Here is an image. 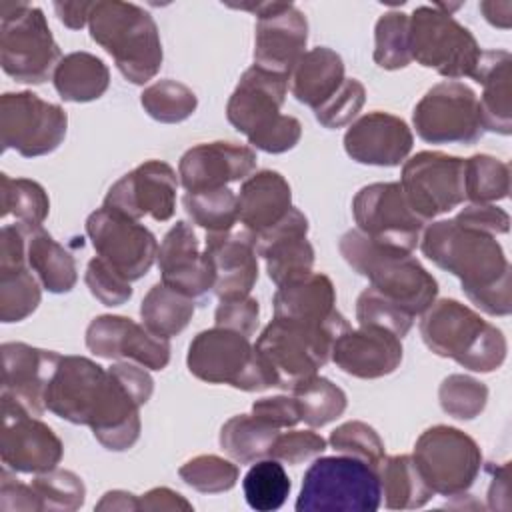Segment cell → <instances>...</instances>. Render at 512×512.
I'll list each match as a JSON object with an SVG mask.
<instances>
[{
	"label": "cell",
	"mask_w": 512,
	"mask_h": 512,
	"mask_svg": "<svg viewBox=\"0 0 512 512\" xmlns=\"http://www.w3.org/2000/svg\"><path fill=\"white\" fill-rule=\"evenodd\" d=\"M0 350L2 402L12 404L32 416H42L46 410L44 394L60 362V354L24 342H4Z\"/></svg>",
	"instance_id": "cell-22"
},
{
	"label": "cell",
	"mask_w": 512,
	"mask_h": 512,
	"mask_svg": "<svg viewBox=\"0 0 512 512\" xmlns=\"http://www.w3.org/2000/svg\"><path fill=\"white\" fill-rule=\"evenodd\" d=\"M402 338L380 326H360L342 332L330 350V360L346 374L374 380L392 374L402 362Z\"/></svg>",
	"instance_id": "cell-27"
},
{
	"label": "cell",
	"mask_w": 512,
	"mask_h": 512,
	"mask_svg": "<svg viewBox=\"0 0 512 512\" xmlns=\"http://www.w3.org/2000/svg\"><path fill=\"white\" fill-rule=\"evenodd\" d=\"M374 62L384 70H400L412 62L408 14L390 10L378 18L374 28Z\"/></svg>",
	"instance_id": "cell-45"
},
{
	"label": "cell",
	"mask_w": 512,
	"mask_h": 512,
	"mask_svg": "<svg viewBox=\"0 0 512 512\" xmlns=\"http://www.w3.org/2000/svg\"><path fill=\"white\" fill-rule=\"evenodd\" d=\"M358 230L372 242L404 252L420 244L426 222L410 208L400 182H374L360 188L352 200Z\"/></svg>",
	"instance_id": "cell-15"
},
{
	"label": "cell",
	"mask_w": 512,
	"mask_h": 512,
	"mask_svg": "<svg viewBox=\"0 0 512 512\" xmlns=\"http://www.w3.org/2000/svg\"><path fill=\"white\" fill-rule=\"evenodd\" d=\"M186 364L192 376L208 384H228L244 392L274 388L272 376L250 338L220 326L202 330L192 338Z\"/></svg>",
	"instance_id": "cell-9"
},
{
	"label": "cell",
	"mask_w": 512,
	"mask_h": 512,
	"mask_svg": "<svg viewBox=\"0 0 512 512\" xmlns=\"http://www.w3.org/2000/svg\"><path fill=\"white\" fill-rule=\"evenodd\" d=\"M32 488L40 500V510H78L86 500V486L78 474L72 470L54 468L36 474Z\"/></svg>",
	"instance_id": "cell-47"
},
{
	"label": "cell",
	"mask_w": 512,
	"mask_h": 512,
	"mask_svg": "<svg viewBox=\"0 0 512 512\" xmlns=\"http://www.w3.org/2000/svg\"><path fill=\"white\" fill-rule=\"evenodd\" d=\"M420 250L460 280L462 292L476 308L490 316L512 312V268L496 236L446 218L424 228Z\"/></svg>",
	"instance_id": "cell-2"
},
{
	"label": "cell",
	"mask_w": 512,
	"mask_h": 512,
	"mask_svg": "<svg viewBox=\"0 0 512 512\" xmlns=\"http://www.w3.org/2000/svg\"><path fill=\"white\" fill-rule=\"evenodd\" d=\"M480 12L484 14L486 22H490L496 28L508 30L512 26V2H496V0H486L480 2Z\"/></svg>",
	"instance_id": "cell-61"
},
{
	"label": "cell",
	"mask_w": 512,
	"mask_h": 512,
	"mask_svg": "<svg viewBox=\"0 0 512 512\" xmlns=\"http://www.w3.org/2000/svg\"><path fill=\"white\" fill-rule=\"evenodd\" d=\"M290 392L300 408V420L310 428H322L334 422L344 414L348 404L344 390L318 374L296 384Z\"/></svg>",
	"instance_id": "cell-38"
},
{
	"label": "cell",
	"mask_w": 512,
	"mask_h": 512,
	"mask_svg": "<svg viewBox=\"0 0 512 512\" xmlns=\"http://www.w3.org/2000/svg\"><path fill=\"white\" fill-rule=\"evenodd\" d=\"M460 224L488 232L492 236L506 234L510 230V216L496 204H468L456 216Z\"/></svg>",
	"instance_id": "cell-55"
},
{
	"label": "cell",
	"mask_w": 512,
	"mask_h": 512,
	"mask_svg": "<svg viewBox=\"0 0 512 512\" xmlns=\"http://www.w3.org/2000/svg\"><path fill=\"white\" fill-rule=\"evenodd\" d=\"M186 214L206 234L230 232L238 222V196L228 188L186 192L182 198Z\"/></svg>",
	"instance_id": "cell-42"
},
{
	"label": "cell",
	"mask_w": 512,
	"mask_h": 512,
	"mask_svg": "<svg viewBox=\"0 0 512 512\" xmlns=\"http://www.w3.org/2000/svg\"><path fill=\"white\" fill-rule=\"evenodd\" d=\"M0 456L12 472L42 474L60 464L64 444L38 416L2 402Z\"/></svg>",
	"instance_id": "cell-20"
},
{
	"label": "cell",
	"mask_w": 512,
	"mask_h": 512,
	"mask_svg": "<svg viewBox=\"0 0 512 512\" xmlns=\"http://www.w3.org/2000/svg\"><path fill=\"white\" fill-rule=\"evenodd\" d=\"M0 64L22 84H42L62 60L60 48L40 8L24 2H0Z\"/></svg>",
	"instance_id": "cell-8"
},
{
	"label": "cell",
	"mask_w": 512,
	"mask_h": 512,
	"mask_svg": "<svg viewBox=\"0 0 512 512\" xmlns=\"http://www.w3.org/2000/svg\"><path fill=\"white\" fill-rule=\"evenodd\" d=\"M52 82L62 100L92 102L108 90L110 70L90 52H70L54 68Z\"/></svg>",
	"instance_id": "cell-34"
},
{
	"label": "cell",
	"mask_w": 512,
	"mask_h": 512,
	"mask_svg": "<svg viewBox=\"0 0 512 512\" xmlns=\"http://www.w3.org/2000/svg\"><path fill=\"white\" fill-rule=\"evenodd\" d=\"M346 80L344 62L338 52L326 46H316L302 54L288 74L292 96L312 110L328 102Z\"/></svg>",
	"instance_id": "cell-32"
},
{
	"label": "cell",
	"mask_w": 512,
	"mask_h": 512,
	"mask_svg": "<svg viewBox=\"0 0 512 512\" xmlns=\"http://www.w3.org/2000/svg\"><path fill=\"white\" fill-rule=\"evenodd\" d=\"M382 504L378 470L352 456L316 458L304 472L298 512L346 510L374 512Z\"/></svg>",
	"instance_id": "cell-7"
},
{
	"label": "cell",
	"mask_w": 512,
	"mask_h": 512,
	"mask_svg": "<svg viewBox=\"0 0 512 512\" xmlns=\"http://www.w3.org/2000/svg\"><path fill=\"white\" fill-rule=\"evenodd\" d=\"M50 212L46 190L28 178L0 174V216L16 218L26 226H42Z\"/></svg>",
	"instance_id": "cell-41"
},
{
	"label": "cell",
	"mask_w": 512,
	"mask_h": 512,
	"mask_svg": "<svg viewBox=\"0 0 512 512\" xmlns=\"http://www.w3.org/2000/svg\"><path fill=\"white\" fill-rule=\"evenodd\" d=\"M400 186L410 208L430 222L466 200L464 158L436 150L418 152L404 160Z\"/></svg>",
	"instance_id": "cell-16"
},
{
	"label": "cell",
	"mask_w": 512,
	"mask_h": 512,
	"mask_svg": "<svg viewBox=\"0 0 512 512\" xmlns=\"http://www.w3.org/2000/svg\"><path fill=\"white\" fill-rule=\"evenodd\" d=\"M414 136L408 124L388 112L374 110L360 116L344 134L346 154L368 166H400L412 150Z\"/></svg>",
	"instance_id": "cell-26"
},
{
	"label": "cell",
	"mask_w": 512,
	"mask_h": 512,
	"mask_svg": "<svg viewBox=\"0 0 512 512\" xmlns=\"http://www.w3.org/2000/svg\"><path fill=\"white\" fill-rule=\"evenodd\" d=\"M492 480L488 488V506L492 510H506L510 508V462L502 466H492Z\"/></svg>",
	"instance_id": "cell-59"
},
{
	"label": "cell",
	"mask_w": 512,
	"mask_h": 512,
	"mask_svg": "<svg viewBox=\"0 0 512 512\" xmlns=\"http://www.w3.org/2000/svg\"><path fill=\"white\" fill-rule=\"evenodd\" d=\"M280 428L272 426L256 414H238L220 428V448L238 464H254L268 458Z\"/></svg>",
	"instance_id": "cell-36"
},
{
	"label": "cell",
	"mask_w": 512,
	"mask_h": 512,
	"mask_svg": "<svg viewBox=\"0 0 512 512\" xmlns=\"http://www.w3.org/2000/svg\"><path fill=\"white\" fill-rule=\"evenodd\" d=\"M334 336L290 320L272 318L260 332L254 350L268 368L274 388L292 390L296 384L316 376L330 360Z\"/></svg>",
	"instance_id": "cell-11"
},
{
	"label": "cell",
	"mask_w": 512,
	"mask_h": 512,
	"mask_svg": "<svg viewBox=\"0 0 512 512\" xmlns=\"http://www.w3.org/2000/svg\"><path fill=\"white\" fill-rule=\"evenodd\" d=\"M252 146L236 142H204L188 148L178 162V178L186 192L224 188L246 180L256 168Z\"/></svg>",
	"instance_id": "cell-24"
},
{
	"label": "cell",
	"mask_w": 512,
	"mask_h": 512,
	"mask_svg": "<svg viewBox=\"0 0 512 512\" xmlns=\"http://www.w3.org/2000/svg\"><path fill=\"white\" fill-rule=\"evenodd\" d=\"M412 458L432 492L442 496H462L482 468L476 440L446 424L426 428L414 444Z\"/></svg>",
	"instance_id": "cell-12"
},
{
	"label": "cell",
	"mask_w": 512,
	"mask_h": 512,
	"mask_svg": "<svg viewBox=\"0 0 512 512\" xmlns=\"http://www.w3.org/2000/svg\"><path fill=\"white\" fill-rule=\"evenodd\" d=\"M92 6L94 2H54L58 20L70 30H80L88 24Z\"/></svg>",
	"instance_id": "cell-60"
},
{
	"label": "cell",
	"mask_w": 512,
	"mask_h": 512,
	"mask_svg": "<svg viewBox=\"0 0 512 512\" xmlns=\"http://www.w3.org/2000/svg\"><path fill=\"white\" fill-rule=\"evenodd\" d=\"M90 38L112 58L132 84H146L162 66V42L150 12L132 2H94L88 18Z\"/></svg>",
	"instance_id": "cell-5"
},
{
	"label": "cell",
	"mask_w": 512,
	"mask_h": 512,
	"mask_svg": "<svg viewBox=\"0 0 512 512\" xmlns=\"http://www.w3.org/2000/svg\"><path fill=\"white\" fill-rule=\"evenodd\" d=\"M328 442L336 452L358 458L376 470L386 458L384 442L378 432L360 420L340 424L336 430H332Z\"/></svg>",
	"instance_id": "cell-50"
},
{
	"label": "cell",
	"mask_w": 512,
	"mask_h": 512,
	"mask_svg": "<svg viewBox=\"0 0 512 512\" xmlns=\"http://www.w3.org/2000/svg\"><path fill=\"white\" fill-rule=\"evenodd\" d=\"M272 306L274 318L328 332L334 340L350 328L346 318L336 310L334 284L322 272H310L278 286Z\"/></svg>",
	"instance_id": "cell-23"
},
{
	"label": "cell",
	"mask_w": 512,
	"mask_h": 512,
	"mask_svg": "<svg viewBox=\"0 0 512 512\" xmlns=\"http://www.w3.org/2000/svg\"><path fill=\"white\" fill-rule=\"evenodd\" d=\"M26 262L42 288L52 294H64L76 286L78 270L74 256L42 226H28Z\"/></svg>",
	"instance_id": "cell-33"
},
{
	"label": "cell",
	"mask_w": 512,
	"mask_h": 512,
	"mask_svg": "<svg viewBox=\"0 0 512 512\" xmlns=\"http://www.w3.org/2000/svg\"><path fill=\"white\" fill-rule=\"evenodd\" d=\"M178 476L202 494H220L236 486L240 470L234 462L216 454H200L178 468Z\"/></svg>",
	"instance_id": "cell-46"
},
{
	"label": "cell",
	"mask_w": 512,
	"mask_h": 512,
	"mask_svg": "<svg viewBox=\"0 0 512 512\" xmlns=\"http://www.w3.org/2000/svg\"><path fill=\"white\" fill-rule=\"evenodd\" d=\"M290 488L292 482L284 466L274 458L256 460L242 480L244 498L248 506L258 512L278 510L286 502Z\"/></svg>",
	"instance_id": "cell-40"
},
{
	"label": "cell",
	"mask_w": 512,
	"mask_h": 512,
	"mask_svg": "<svg viewBox=\"0 0 512 512\" xmlns=\"http://www.w3.org/2000/svg\"><path fill=\"white\" fill-rule=\"evenodd\" d=\"M138 510L144 512H162V510H192V504L178 492L166 488V486H158L148 490L146 494L138 496Z\"/></svg>",
	"instance_id": "cell-58"
},
{
	"label": "cell",
	"mask_w": 512,
	"mask_h": 512,
	"mask_svg": "<svg viewBox=\"0 0 512 512\" xmlns=\"http://www.w3.org/2000/svg\"><path fill=\"white\" fill-rule=\"evenodd\" d=\"M440 408L458 420H474L482 414L488 402V388L484 382L466 376L450 374L438 388Z\"/></svg>",
	"instance_id": "cell-48"
},
{
	"label": "cell",
	"mask_w": 512,
	"mask_h": 512,
	"mask_svg": "<svg viewBox=\"0 0 512 512\" xmlns=\"http://www.w3.org/2000/svg\"><path fill=\"white\" fill-rule=\"evenodd\" d=\"M66 128L64 108L34 92H6L0 98L2 150H16L24 158L50 154L62 144Z\"/></svg>",
	"instance_id": "cell-14"
},
{
	"label": "cell",
	"mask_w": 512,
	"mask_h": 512,
	"mask_svg": "<svg viewBox=\"0 0 512 512\" xmlns=\"http://www.w3.org/2000/svg\"><path fill=\"white\" fill-rule=\"evenodd\" d=\"M0 508L10 510H40V500L32 484H22L10 476L8 468L0 474Z\"/></svg>",
	"instance_id": "cell-57"
},
{
	"label": "cell",
	"mask_w": 512,
	"mask_h": 512,
	"mask_svg": "<svg viewBox=\"0 0 512 512\" xmlns=\"http://www.w3.org/2000/svg\"><path fill=\"white\" fill-rule=\"evenodd\" d=\"M408 18L412 60L448 80L472 78L476 74L484 50L452 14L434 4L414 8Z\"/></svg>",
	"instance_id": "cell-10"
},
{
	"label": "cell",
	"mask_w": 512,
	"mask_h": 512,
	"mask_svg": "<svg viewBox=\"0 0 512 512\" xmlns=\"http://www.w3.org/2000/svg\"><path fill=\"white\" fill-rule=\"evenodd\" d=\"M328 442L314 430H290L280 432L272 444L270 458L286 462V464H302L320 456L326 450Z\"/></svg>",
	"instance_id": "cell-53"
},
{
	"label": "cell",
	"mask_w": 512,
	"mask_h": 512,
	"mask_svg": "<svg viewBox=\"0 0 512 512\" xmlns=\"http://www.w3.org/2000/svg\"><path fill=\"white\" fill-rule=\"evenodd\" d=\"M206 256L214 268V294L218 298L248 296L258 280L256 236L242 230L206 234Z\"/></svg>",
	"instance_id": "cell-29"
},
{
	"label": "cell",
	"mask_w": 512,
	"mask_h": 512,
	"mask_svg": "<svg viewBox=\"0 0 512 512\" xmlns=\"http://www.w3.org/2000/svg\"><path fill=\"white\" fill-rule=\"evenodd\" d=\"M232 8L256 14L254 64L288 76L302 58L308 42V20L290 2L236 4Z\"/></svg>",
	"instance_id": "cell-18"
},
{
	"label": "cell",
	"mask_w": 512,
	"mask_h": 512,
	"mask_svg": "<svg viewBox=\"0 0 512 512\" xmlns=\"http://www.w3.org/2000/svg\"><path fill=\"white\" fill-rule=\"evenodd\" d=\"M86 348L98 358L136 362L148 370H164L170 362V340L128 316H96L86 328Z\"/></svg>",
	"instance_id": "cell-21"
},
{
	"label": "cell",
	"mask_w": 512,
	"mask_h": 512,
	"mask_svg": "<svg viewBox=\"0 0 512 512\" xmlns=\"http://www.w3.org/2000/svg\"><path fill=\"white\" fill-rule=\"evenodd\" d=\"M338 248L356 274L368 278L374 290L410 314H422L436 300L438 282L412 252L380 246L358 228L348 230L340 238Z\"/></svg>",
	"instance_id": "cell-6"
},
{
	"label": "cell",
	"mask_w": 512,
	"mask_h": 512,
	"mask_svg": "<svg viewBox=\"0 0 512 512\" xmlns=\"http://www.w3.org/2000/svg\"><path fill=\"white\" fill-rule=\"evenodd\" d=\"M260 306L258 300L248 296H230L218 298V306L214 312V326L234 330L242 336H252L258 328Z\"/></svg>",
	"instance_id": "cell-54"
},
{
	"label": "cell",
	"mask_w": 512,
	"mask_h": 512,
	"mask_svg": "<svg viewBox=\"0 0 512 512\" xmlns=\"http://www.w3.org/2000/svg\"><path fill=\"white\" fill-rule=\"evenodd\" d=\"M414 318H416L414 314H410L406 308L386 298L372 286L364 288L358 294L356 320L360 326H380L390 330L398 338H404L410 332Z\"/></svg>",
	"instance_id": "cell-49"
},
{
	"label": "cell",
	"mask_w": 512,
	"mask_h": 512,
	"mask_svg": "<svg viewBox=\"0 0 512 512\" xmlns=\"http://www.w3.org/2000/svg\"><path fill=\"white\" fill-rule=\"evenodd\" d=\"M252 414L264 418L276 428H294L300 422V408L294 396H268L252 404Z\"/></svg>",
	"instance_id": "cell-56"
},
{
	"label": "cell",
	"mask_w": 512,
	"mask_h": 512,
	"mask_svg": "<svg viewBox=\"0 0 512 512\" xmlns=\"http://www.w3.org/2000/svg\"><path fill=\"white\" fill-rule=\"evenodd\" d=\"M86 234L96 256L110 264L128 282L146 276L156 262V236L140 224L106 206L94 210L86 218Z\"/></svg>",
	"instance_id": "cell-17"
},
{
	"label": "cell",
	"mask_w": 512,
	"mask_h": 512,
	"mask_svg": "<svg viewBox=\"0 0 512 512\" xmlns=\"http://www.w3.org/2000/svg\"><path fill=\"white\" fill-rule=\"evenodd\" d=\"M472 80L484 86L478 100L484 130L512 134V56L506 50H484Z\"/></svg>",
	"instance_id": "cell-31"
},
{
	"label": "cell",
	"mask_w": 512,
	"mask_h": 512,
	"mask_svg": "<svg viewBox=\"0 0 512 512\" xmlns=\"http://www.w3.org/2000/svg\"><path fill=\"white\" fill-rule=\"evenodd\" d=\"M152 390V376L136 362L104 368L86 356H60L44 404L58 418L90 426L106 450L122 452L140 438V406Z\"/></svg>",
	"instance_id": "cell-1"
},
{
	"label": "cell",
	"mask_w": 512,
	"mask_h": 512,
	"mask_svg": "<svg viewBox=\"0 0 512 512\" xmlns=\"http://www.w3.org/2000/svg\"><path fill=\"white\" fill-rule=\"evenodd\" d=\"M176 190L174 168L162 160H146L108 188L102 206L134 220L150 216L166 222L176 212Z\"/></svg>",
	"instance_id": "cell-19"
},
{
	"label": "cell",
	"mask_w": 512,
	"mask_h": 512,
	"mask_svg": "<svg viewBox=\"0 0 512 512\" xmlns=\"http://www.w3.org/2000/svg\"><path fill=\"white\" fill-rule=\"evenodd\" d=\"M42 284L26 266L0 270V320L4 324L28 318L40 304Z\"/></svg>",
	"instance_id": "cell-44"
},
{
	"label": "cell",
	"mask_w": 512,
	"mask_h": 512,
	"mask_svg": "<svg viewBox=\"0 0 512 512\" xmlns=\"http://www.w3.org/2000/svg\"><path fill=\"white\" fill-rule=\"evenodd\" d=\"M420 336L436 356L482 374L498 370L508 352L502 330L454 298L434 300L422 312Z\"/></svg>",
	"instance_id": "cell-4"
},
{
	"label": "cell",
	"mask_w": 512,
	"mask_h": 512,
	"mask_svg": "<svg viewBox=\"0 0 512 512\" xmlns=\"http://www.w3.org/2000/svg\"><path fill=\"white\" fill-rule=\"evenodd\" d=\"M140 104L156 122L178 124L196 112L198 98L186 84L164 78L142 90Z\"/></svg>",
	"instance_id": "cell-43"
},
{
	"label": "cell",
	"mask_w": 512,
	"mask_h": 512,
	"mask_svg": "<svg viewBox=\"0 0 512 512\" xmlns=\"http://www.w3.org/2000/svg\"><path fill=\"white\" fill-rule=\"evenodd\" d=\"M366 102V88L360 80L356 78H346L340 86V90L324 102L320 108L314 110L316 120L324 128H342L352 124V120L358 116Z\"/></svg>",
	"instance_id": "cell-51"
},
{
	"label": "cell",
	"mask_w": 512,
	"mask_h": 512,
	"mask_svg": "<svg viewBox=\"0 0 512 512\" xmlns=\"http://www.w3.org/2000/svg\"><path fill=\"white\" fill-rule=\"evenodd\" d=\"M96 510H138V496L126 490H110L96 504Z\"/></svg>",
	"instance_id": "cell-62"
},
{
	"label": "cell",
	"mask_w": 512,
	"mask_h": 512,
	"mask_svg": "<svg viewBox=\"0 0 512 512\" xmlns=\"http://www.w3.org/2000/svg\"><path fill=\"white\" fill-rule=\"evenodd\" d=\"M378 478L384 504L390 510L422 508L434 496L432 488L416 468L414 458L408 454L386 456L378 466Z\"/></svg>",
	"instance_id": "cell-35"
},
{
	"label": "cell",
	"mask_w": 512,
	"mask_h": 512,
	"mask_svg": "<svg viewBox=\"0 0 512 512\" xmlns=\"http://www.w3.org/2000/svg\"><path fill=\"white\" fill-rule=\"evenodd\" d=\"M286 94L288 76L252 64L228 98L226 118L250 146L268 154L288 152L300 142L302 124L280 112Z\"/></svg>",
	"instance_id": "cell-3"
},
{
	"label": "cell",
	"mask_w": 512,
	"mask_h": 512,
	"mask_svg": "<svg viewBox=\"0 0 512 512\" xmlns=\"http://www.w3.org/2000/svg\"><path fill=\"white\" fill-rule=\"evenodd\" d=\"M292 210L288 180L276 170L250 174L238 192V220L254 236L276 226Z\"/></svg>",
	"instance_id": "cell-30"
},
{
	"label": "cell",
	"mask_w": 512,
	"mask_h": 512,
	"mask_svg": "<svg viewBox=\"0 0 512 512\" xmlns=\"http://www.w3.org/2000/svg\"><path fill=\"white\" fill-rule=\"evenodd\" d=\"M162 282L192 300L214 290V268L206 252L200 250L192 226L178 220L162 238L156 254Z\"/></svg>",
	"instance_id": "cell-25"
},
{
	"label": "cell",
	"mask_w": 512,
	"mask_h": 512,
	"mask_svg": "<svg viewBox=\"0 0 512 512\" xmlns=\"http://www.w3.org/2000/svg\"><path fill=\"white\" fill-rule=\"evenodd\" d=\"M194 316V300L182 292L166 286L164 282L154 284L140 304L142 324L156 336L172 338L180 334Z\"/></svg>",
	"instance_id": "cell-37"
},
{
	"label": "cell",
	"mask_w": 512,
	"mask_h": 512,
	"mask_svg": "<svg viewBox=\"0 0 512 512\" xmlns=\"http://www.w3.org/2000/svg\"><path fill=\"white\" fill-rule=\"evenodd\" d=\"M412 124L428 144H474L486 132L476 92L458 80L432 86L414 106Z\"/></svg>",
	"instance_id": "cell-13"
},
{
	"label": "cell",
	"mask_w": 512,
	"mask_h": 512,
	"mask_svg": "<svg viewBox=\"0 0 512 512\" xmlns=\"http://www.w3.org/2000/svg\"><path fill=\"white\" fill-rule=\"evenodd\" d=\"M306 234L308 218L292 206L276 226L256 236V254L264 258L268 278L276 286L312 272L314 248Z\"/></svg>",
	"instance_id": "cell-28"
},
{
	"label": "cell",
	"mask_w": 512,
	"mask_h": 512,
	"mask_svg": "<svg viewBox=\"0 0 512 512\" xmlns=\"http://www.w3.org/2000/svg\"><path fill=\"white\" fill-rule=\"evenodd\" d=\"M510 192V166L490 154L464 160V198L470 204H494Z\"/></svg>",
	"instance_id": "cell-39"
},
{
	"label": "cell",
	"mask_w": 512,
	"mask_h": 512,
	"mask_svg": "<svg viewBox=\"0 0 512 512\" xmlns=\"http://www.w3.org/2000/svg\"><path fill=\"white\" fill-rule=\"evenodd\" d=\"M84 282L90 294L104 306H120L132 298L130 282L98 256L88 262Z\"/></svg>",
	"instance_id": "cell-52"
}]
</instances>
